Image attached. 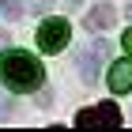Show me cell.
Listing matches in <instances>:
<instances>
[{"label":"cell","mask_w":132,"mask_h":132,"mask_svg":"<svg viewBox=\"0 0 132 132\" xmlns=\"http://www.w3.org/2000/svg\"><path fill=\"white\" fill-rule=\"evenodd\" d=\"M0 79H4V87H11V91H38L42 79H45V72H42V61L34 53L11 49V53L0 57Z\"/></svg>","instance_id":"obj_1"},{"label":"cell","mask_w":132,"mask_h":132,"mask_svg":"<svg viewBox=\"0 0 132 132\" xmlns=\"http://www.w3.org/2000/svg\"><path fill=\"white\" fill-rule=\"evenodd\" d=\"M68 34H72L68 19H45L38 27V49L42 53H61L68 45Z\"/></svg>","instance_id":"obj_2"},{"label":"cell","mask_w":132,"mask_h":132,"mask_svg":"<svg viewBox=\"0 0 132 132\" xmlns=\"http://www.w3.org/2000/svg\"><path fill=\"white\" fill-rule=\"evenodd\" d=\"M110 57V42L106 38H94L87 49L79 53V72H83V83H98V68H102V61Z\"/></svg>","instance_id":"obj_3"},{"label":"cell","mask_w":132,"mask_h":132,"mask_svg":"<svg viewBox=\"0 0 132 132\" xmlns=\"http://www.w3.org/2000/svg\"><path fill=\"white\" fill-rule=\"evenodd\" d=\"M76 125L79 128H91V125H121V110L113 102H102V106H91V110H79L76 113Z\"/></svg>","instance_id":"obj_4"},{"label":"cell","mask_w":132,"mask_h":132,"mask_svg":"<svg viewBox=\"0 0 132 132\" xmlns=\"http://www.w3.org/2000/svg\"><path fill=\"white\" fill-rule=\"evenodd\" d=\"M106 83H110L113 94H128V91H132V57L113 61V68H110V76H106Z\"/></svg>","instance_id":"obj_5"},{"label":"cell","mask_w":132,"mask_h":132,"mask_svg":"<svg viewBox=\"0 0 132 132\" xmlns=\"http://www.w3.org/2000/svg\"><path fill=\"white\" fill-rule=\"evenodd\" d=\"M113 19H117V8L113 4H94V11L87 15V27L91 30H106V27H113Z\"/></svg>","instance_id":"obj_6"},{"label":"cell","mask_w":132,"mask_h":132,"mask_svg":"<svg viewBox=\"0 0 132 132\" xmlns=\"http://www.w3.org/2000/svg\"><path fill=\"white\" fill-rule=\"evenodd\" d=\"M23 0H0V15L4 19H23Z\"/></svg>","instance_id":"obj_7"},{"label":"cell","mask_w":132,"mask_h":132,"mask_svg":"<svg viewBox=\"0 0 132 132\" xmlns=\"http://www.w3.org/2000/svg\"><path fill=\"white\" fill-rule=\"evenodd\" d=\"M121 45H125V53H128V57H132V27H128V30H125V38H121Z\"/></svg>","instance_id":"obj_8"},{"label":"cell","mask_w":132,"mask_h":132,"mask_svg":"<svg viewBox=\"0 0 132 132\" xmlns=\"http://www.w3.org/2000/svg\"><path fill=\"white\" fill-rule=\"evenodd\" d=\"M0 117H11V102H0Z\"/></svg>","instance_id":"obj_9"},{"label":"cell","mask_w":132,"mask_h":132,"mask_svg":"<svg viewBox=\"0 0 132 132\" xmlns=\"http://www.w3.org/2000/svg\"><path fill=\"white\" fill-rule=\"evenodd\" d=\"M45 4H49V0H30V8H34V11H42Z\"/></svg>","instance_id":"obj_10"},{"label":"cell","mask_w":132,"mask_h":132,"mask_svg":"<svg viewBox=\"0 0 132 132\" xmlns=\"http://www.w3.org/2000/svg\"><path fill=\"white\" fill-rule=\"evenodd\" d=\"M4 42H8V34H4V30H0V49H4Z\"/></svg>","instance_id":"obj_11"},{"label":"cell","mask_w":132,"mask_h":132,"mask_svg":"<svg viewBox=\"0 0 132 132\" xmlns=\"http://www.w3.org/2000/svg\"><path fill=\"white\" fill-rule=\"evenodd\" d=\"M128 19H132V4H128Z\"/></svg>","instance_id":"obj_12"},{"label":"cell","mask_w":132,"mask_h":132,"mask_svg":"<svg viewBox=\"0 0 132 132\" xmlns=\"http://www.w3.org/2000/svg\"><path fill=\"white\" fill-rule=\"evenodd\" d=\"M72 4H79V0H72Z\"/></svg>","instance_id":"obj_13"}]
</instances>
